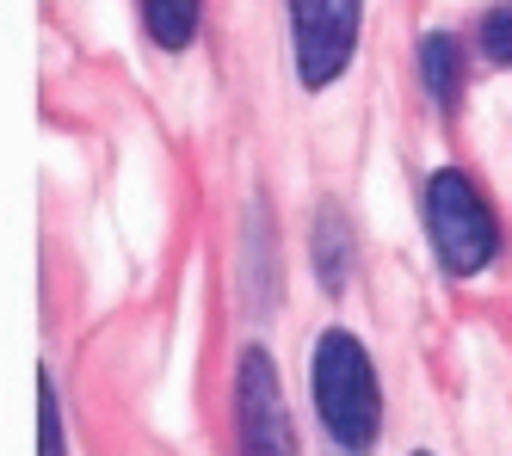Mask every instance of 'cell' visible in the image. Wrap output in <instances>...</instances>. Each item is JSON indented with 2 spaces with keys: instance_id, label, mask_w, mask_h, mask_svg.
<instances>
[{
  "instance_id": "1",
  "label": "cell",
  "mask_w": 512,
  "mask_h": 456,
  "mask_svg": "<svg viewBox=\"0 0 512 456\" xmlns=\"http://www.w3.org/2000/svg\"><path fill=\"white\" fill-rule=\"evenodd\" d=\"M309 389H315L321 432L334 438L346 456H371V444H377V432H383V383H377L371 352L358 346V333L327 327V333L315 339Z\"/></svg>"
},
{
  "instance_id": "2",
  "label": "cell",
  "mask_w": 512,
  "mask_h": 456,
  "mask_svg": "<svg viewBox=\"0 0 512 456\" xmlns=\"http://www.w3.org/2000/svg\"><path fill=\"white\" fill-rule=\"evenodd\" d=\"M426 235L438 247V265L451 278H475L488 272L494 253H500V222L463 167H438L426 179Z\"/></svg>"
},
{
  "instance_id": "3",
  "label": "cell",
  "mask_w": 512,
  "mask_h": 456,
  "mask_svg": "<svg viewBox=\"0 0 512 456\" xmlns=\"http://www.w3.org/2000/svg\"><path fill=\"white\" fill-rule=\"evenodd\" d=\"M290 7V56H297V81L309 93L334 87L352 68L364 0H284Z\"/></svg>"
},
{
  "instance_id": "4",
  "label": "cell",
  "mask_w": 512,
  "mask_h": 456,
  "mask_svg": "<svg viewBox=\"0 0 512 456\" xmlns=\"http://www.w3.org/2000/svg\"><path fill=\"white\" fill-rule=\"evenodd\" d=\"M235 444L241 456H297L284 383H278V364L266 346H247L235 358Z\"/></svg>"
},
{
  "instance_id": "5",
  "label": "cell",
  "mask_w": 512,
  "mask_h": 456,
  "mask_svg": "<svg viewBox=\"0 0 512 456\" xmlns=\"http://www.w3.org/2000/svg\"><path fill=\"white\" fill-rule=\"evenodd\" d=\"M309 265H315V284L327 296H346L352 284V265H358V235H352V216L321 198L315 204V222H309Z\"/></svg>"
},
{
  "instance_id": "6",
  "label": "cell",
  "mask_w": 512,
  "mask_h": 456,
  "mask_svg": "<svg viewBox=\"0 0 512 456\" xmlns=\"http://www.w3.org/2000/svg\"><path fill=\"white\" fill-rule=\"evenodd\" d=\"M420 81H426L432 105H457V93H463V44L451 31H426L420 37Z\"/></svg>"
},
{
  "instance_id": "7",
  "label": "cell",
  "mask_w": 512,
  "mask_h": 456,
  "mask_svg": "<svg viewBox=\"0 0 512 456\" xmlns=\"http://www.w3.org/2000/svg\"><path fill=\"white\" fill-rule=\"evenodd\" d=\"M142 7V31L155 37L161 50H192V37H198V19H204V0H136Z\"/></svg>"
},
{
  "instance_id": "8",
  "label": "cell",
  "mask_w": 512,
  "mask_h": 456,
  "mask_svg": "<svg viewBox=\"0 0 512 456\" xmlns=\"http://www.w3.org/2000/svg\"><path fill=\"white\" fill-rule=\"evenodd\" d=\"M38 456H68V438H62V401H56L50 370H38Z\"/></svg>"
},
{
  "instance_id": "9",
  "label": "cell",
  "mask_w": 512,
  "mask_h": 456,
  "mask_svg": "<svg viewBox=\"0 0 512 456\" xmlns=\"http://www.w3.org/2000/svg\"><path fill=\"white\" fill-rule=\"evenodd\" d=\"M482 50H488V62L512 68V7H494L482 19Z\"/></svg>"
},
{
  "instance_id": "10",
  "label": "cell",
  "mask_w": 512,
  "mask_h": 456,
  "mask_svg": "<svg viewBox=\"0 0 512 456\" xmlns=\"http://www.w3.org/2000/svg\"><path fill=\"white\" fill-rule=\"evenodd\" d=\"M414 456H432V450H414Z\"/></svg>"
}]
</instances>
